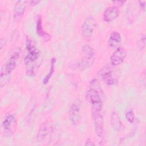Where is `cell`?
Listing matches in <instances>:
<instances>
[{
	"mask_svg": "<svg viewBox=\"0 0 146 146\" xmlns=\"http://www.w3.org/2000/svg\"><path fill=\"white\" fill-rule=\"evenodd\" d=\"M26 48L27 52L24 59V62L27 66H33L27 70V75L33 76L35 74V70L39 67V66L35 63V62L39 59L40 56L39 51L37 49L32 39L29 36L26 38Z\"/></svg>",
	"mask_w": 146,
	"mask_h": 146,
	"instance_id": "obj_1",
	"label": "cell"
},
{
	"mask_svg": "<svg viewBox=\"0 0 146 146\" xmlns=\"http://www.w3.org/2000/svg\"><path fill=\"white\" fill-rule=\"evenodd\" d=\"M103 90L97 79H94L90 82L89 90L86 93V99L92 106H103Z\"/></svg>",
	"mask_w": 146,
	"mask_h": 146,
	"instance_id": "obj_2",
	"label": "cell"
},
{
	"mask_svg": "<svg viewBox=\"0 0 146 146\" xmlns=\"http://www.w3.org/2000/svg\"><path fill=\"white\" fill-rule=\"evenodd\" d=\"M19 56L20 48H17L10 55L6 63L2 66L1 70V79L5 78V82H7L9 76L17 66Z\"/></svg>",
	"mask_w": 146,
	"mask_h": 146,
	"instance_id": "obj_3",
	"label": "cell"
},
{
	"mask_svg": "<svg viewBox=\"0 0 146 146\" xmlns=\"http://www.w3.org/2000/svg\"><path fill=\"white\" fill-rule=\"evenodd\" d=\"M102 107H92L91 110L95 130L99 137H102L104 134V121Z\"/></svg>",
	"mask_w": 146,
	"mask_h": 146,
	"instance_id": "obj_4",
	"label": "cell"
},
{
	"mask_svg": "<svg viewBox=\"0 0 146 146\" xmlns=\"http://www.w3.org/2000/svg\"><path fill=\"white\" fill-rule=\"evenodd\" d=\"M84 57L79 62L78 67L81 70H85L90 68L95 60V50L88 45H84L83 47Z\"/></svg>",
	"mask_w": 146,
	"mask_h": 146,
	"instance_id": "obj_5",
	"label": "cell"
},
{
	"mask_svg": "<svg viewBox=\"0 0 146 146\" xmlns=\"http://www.w3.org/2000/svg\"><path fill=\"white\" fill-rule=\"evenodd\" d=\"M96 25V21L92 16H89L85 19L81 27L82 34L84 40H90Z\"/></svg>",
	"mask_w": 146,
	"mask_h": 146,
	"instance_id": "obj_6",
	"label": "cell"
},
{
	"mask_svg": "<svg viewBox=\"0 0 146 146\" xmlns=\"http://www.w3.org/2000/svg\"><path fill=\"white\" fill-rule=\"evenodd\" d=\"M2 127L5 136H10L13 135L17 127V121L13 114L7 115L2 123Z\"/></svg>",
	"mask_w": 146,
	"mask_h": 146,
	"instance_id": "obj_7",
	"label": "cell"
},
{
	"mask_svg": "<svg viewBox=\"0 0 146 146\" xmlns=\"http://www.w3.org/2000/svg\"><path fill=\"white\" fill-rule=\"evenodd\" d=\"M81 103L79 99L75 100L68 110V118L72 125H77L81 117L80 115Z\"/></svg>",
	"mask_w": 146,
	"mask_h": 146,
	"instance_id": "obj_8",
	"label": "cell"
},
{
	"mask_svg": "<svg viewBox=\"0 0 146 146\" xmlns=\"http://www.w3.org/2000/svg\"><path fill=\"white\" fill-rule=\"evenodd\" d=\"M98 75L107 85L112 86L117 83V80L112 76V69L108 65L102 67L98 71Z\"/></svg>",
	"mask_w": 146,
	"mask_h": 146,
	"instance_id": "obj_9",
	"label": "cell"
},
{
	"mask_svg": "<svg viewBox=\"0 0 146 146\" xmlns=\"http://www.w3.org/2000/svg\"><path fill=\"white\" fill-rule=\"evenodd\" d=\"M127 56V51L123 47H118L112 54L110 61L113 66H118L123 62Z\"/></svg>",
	"mask_w": 146,
	"mask_h": 146,
	"instance_id": "obj_10",
	"label": "cell"
},
{
	"mask_svg": "<svg viewBox=\"0 0 146 146\" xmlns=\"http://www.w3.org/2000/svg\"><path fill=\"white\" fill-rule=\"evenodd\" d=\"M27 1H18L16 2L13 10V19L15 22L19 21L23 17L26 9Z\"/></svg>",
	"mask_w": 146,
	"mask_h": 146,
	"instance_id": "obj_11",
	"label": "cell"
},
{
	"mask_svg": "<svg viewBox=\"0 0 146 146\" xmlns=\"http://www.w3.org/2000/svg\"><path fill=\"white\" fill-rule=\"evenodd\" d=\"M119 14V11L115 6L108 7L103 13V19L106 22H111L115 19Z\"/></svg>",
	"mask_w": 146,
	"mask_h": 146,
	"instance_id": "obj_12",
	"label": "cell"
},
{
	"mask_svg": "<svg viewBox=\"0 0 146 146\" xmlns=\"http://www.w3.org/2000/svg\"><path fill=\"white\" fill-rule=\"evenodd\" d=\"M51 124L48 122L44 123L41 125L36 136V140L38 142H42L45 139L51 131Z\"/></svg>",
	"mask_w": 146,
	"mask_h": 146,
	"instance_id": "obj_13",
	"label": "cell"
},
{
	"mask_svg": "<svg viewBox=\"0 0 146 146\" xmlns=\"http://www.w3.org/2000/svg\"><path fill=\"white\" fill-rule=\"evenodd\" d=\"M121 36L120 33L117 31H112L110 35L108 40V46L111 48H115L121 42Z\"/></svg>",
	"mask_w": 146,
	"mask_h": 146,
	"instance_id": "obj_14",
	"label": "cell"
},
{
	"mask_svg": "<svg viewBox=\"0 0 146 146\" xmlns=\"http://www.w3.org/2000/svg\"><path fill=\"white\" fill-rule=\"evenodd\" d=\"M36 33H38V34L40 37H42L45 42H47L50 40V35L49 34H48L47 33L45 32L43 30V29L42 27V20L40 16H39L38 17V19L36 21Z\"/></svg>",
	"mask_w": 146,
	"mask_h": 146,
	"instance_id": "obj_15",
	"label": "cell"
},
{
	"mask_svg": "<svg viewBox=\"0 0 146 146\" xmlns=\"http://www.w3.org/2000/svg\"><path fill=\"white\" fill-rule=\"evenodd\" d=\"M111 124L113 128L116 131H120L121 128V121L115 111H113L111 115Z\"/></svg>",
	"mask_w": 146,
	"mask_h": 146,
	"instance_id": "obj_16",
	"label": "cell"
},
{
	"mask_svg": "<svg viewBox=\"0 0 146 146\" xmlns=\"http://www.w3.org/2000/svg\"><path fill=\"white\" fill-rule=\"evenodd\" d=\"M56 62V58H52L51 59V66L50 69L48 72V73L47 74L46 76H44L43 80V84H46L48 83L50 78H51L52 75L54 74V70H55V64Z\"/></svg>",
	"mask_w": 146,
	"mask_h": 146,
	"instance_id": "obj_17",
	"label": "cell"
},
{
	"mask_svg": "<svg viewBox=\"0 0 146 146\" xmlns=\"http://www.w3.org/2000/svg\"><path fill=\"white\" fill-rule=\"evenodd\" d=\"M125 118L130 123H132L135 120V115L132 110L128 111L125 114Z\"/></svg>",
	"mask_w": 146,
	"mask_h": 146,
	"instance_id": "obj_18",
	"label": "cell"
},
{
	"mask_svg": "<svg viewBox=\"0 0 146 146\" xmlns=\"http://www.w3.org/2000/svg\"><path fill=\"white\" fill-rule=\"evenodd\" d=\"M145 46V34L141 35L139 40V46L141 48H143Z\"/></svg>",
	"mask_w": 146,
	"mask_h": 146,
	"instance_id": "obj_19",
	"label": "cell"
},
{
	"mask_svg": "<svg viewBox=\"0 0 146 146\" xmlns=\"http://www.w3.org/2000/svg\"><path fill=\"white\" fill-rule=\"evenodd\" d=\"M138 2L139 3V6L140 9H142L143 11H145L146 2L145 1H139Z\"/></svg>",
	"mask_w": 146,
	"mask_h": 146,
	"instance_id": "obj_20",
	"label": "cell"
},
{
	"mask_svg": "<svg viewBox=\"0 0 146 146\" xmlns=\"http://www.w3.org/2000/svg\"><path fill=\"white\" fill-rule=\"evenodd\" d=\"M84 145H89V146H91V145H95V143L92 141V140H91V139H88L85 143H84Z\"/></svg>",
	"mask_w": 146,
	"mask_h": 146,
	"instance_id": "obj_21",
	"label": "cell"
},
{
	"mask_svg": "<svg viewBox=\"0 0 146 146\" xmlns=\"http://www.w3.org/2000/svg\"><path fill=\"white\" fill-rule=\"evenodd\" d=\"M125 2V1H116L113 2V3H115V5H116L117 6H121V5H123Z\"/></svg>",
	"mask_w": 146,
	"mask_h": 146,
	"instance_id": "obj_22",
	"label": "cell"
},
{
	"mask_svg": "<svg viewBox=\"0 0 146 146\" xmlns=\"http://www.w3.org/2000/svg\"><path fill=\"white\" fill-rule=\"evenodd\" d=\"M39 2H40L39 1H31L30 2V5L31 6H34L37 5Z\"/></svg>",
	"mask_w": 146,
	"mask_h": 146,
	"instance_id": "obj_23",
	"label": "cell"
}]
</instances>
